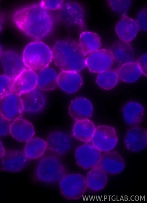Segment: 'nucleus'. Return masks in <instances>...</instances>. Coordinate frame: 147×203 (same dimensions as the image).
I'll use <instances>...</instances> for the list:
<instances>
[{
  "label": "nucleus",
  "instance_id": "obj_17",
  "mask_svg": "<svg viewBox=\"0 0 147 203\" xmlns=\"http://www.w3.org/2000/svg\"><path fill=\"white\" fill-rule=\"evenodd\" d=\"M99 166L106 173L116 174L124 169L125 163L119 153L111 151L102 154Z\"/></svg>",
  "mask_w": 147,
  "mask_h": 203
},
{
  "label": "nucleus",
  "instance_id": "obj_6",
  "mask_svg": "<svg viewBox=\"0 0 147 203\" xmlns=\"http://www.w3.org/2000/svg\"><path fill=\"white\" fill-rule=\"evenodd\" d=\"M87 188L86 178L79 173H70L59 181V189L62 196L69 200L80 198Z\"/></svg>",
  "mask_w": 147,
  "mask_h": 203
},
{
  "label": "nucleus",
  "instance_id": "obj_21",
  "mask_svg": "<svg viewBox=\"0 0 147 203\" xmlns=\"http://www.w3.org/2000/svg\"><path fill=\"white\" fill-rule=\"evenodd\" d=\"M82 83L81 76L77 72L62 71L58 75L57 85L67 93L76 92L81 87Z\"/></svg>",
  "mask_w": 147,
  "mask_h": 203
},
{
  "label": "nucleus",
  "instance_id": "obj_11",
  "mask_svg": "<svg viewBox=\"0 0 147 203\" xmlns=\"http://www.w3.org/2000/svg\"><path fill=\"white\" fill-rule=\"evenodd\" d=\"M23 112L20 95L11 92L0 99V114L9 121L19 118Z\"/></svg>",
  "mask_w": 147,
  "mask_h": 203
},
{
  "label": "nucleus",
  "instance_id": "obj_30",
  "mask_svg": "<svg viewBox=\"0 0 147 203\" xmlns=\"http://www.w3.org/2000/svg\"><path fill=\"white\" fill-rule=\"evenodd\" d=\"M119 78L115 70H109L98 73L96 75L95 81L97 85L104 90H110L118 84Z\"/></svg>",
  "mask_w": 147,
  "mask_h": 203
},
{
  "label": "nucleus",
  "instance_id": "obj_10",
  "mask_svg": "<svg viewBox=\"0 0 147 203\" xmlns=\"http://www.w3.org/2000/svg\"><path fill=\"white\" fill-rule=\"evenodd\" d=\"M114 61L110 49H99L88 54L86 65L91 72L98 73L110 70Z\"/></svg>",
  "mask_w": 147,
  "mask_h": 203
},
{
  "label": "nucleus",
  "instance_id": "obj_13",
  "mask_svg": "<svg viewBox=\"0 0 147 203\" xmlns=\"http://www.w3.org/2000/svg\"><path fill=\"white\" fill-rule=\"evenodd\" d=\"M147 138L146 129L139 126L129 127L124 137V146L131 152L140 151L146 147Z\"/></svg>",
  "mask_w": 147,
  "mask_h": 203
},
{
  "label": "nucleus",
  "instance_id": "obj_23",
  "mask_svg": "<svg viewBox=\"0 0 147 203\" xmlns=\"http://www.w3.org/2000/svg\"><path fill=\"white\" fill-rule=\"evenodd\" d=\"M110 49L114 60L120 64L135 61V51L129 43L117 41Z\"/></svg>",
  "mask_w": 147,
  "mask_h": 203
},
{
  "label": "nucleus",
  "instance_id": "obj_5",
  "mask_svg": "<svg viewBox=\"0 0 147 203\" xmlns=\"http://www.w3.org/2000/svg\"><path fill=\"white\" fill-rule=\"evenodd\" d=\"M65 173V168L61 161L53 157L42 159L38 162L35 171L37 179L47 183L59 181Z\"/></svg>",
  "mask_w": 147,
  "mask_h": 203
},
{
  "label": "nucleus",
  "instance_id": "obj_18",
  "mask_svg": "<svg viewBox=\"0 0 147 203\" xmlns=\"http://www.w3.org/2000/svg\"><path fill=\"white\" fill-rule=\"evenodd\" d=\"M68 111L70 116L74 120L88 119L91 117L93 107L91 102L83 97L73 99L69 105Z\"/></svg>",
  "mask_w": 147,
  "mask_h": 203
},
{
  "label": "nucleus",
  "instance_id": "obj_39",
  "mask_svg": "<svg viewBox=\"0 0 147 203\" xmlns=\"http://www.w3.org/2000/svg\"><path fill=\"white\" fill-rule=\"evenodd\" d=\"M3 52V50H2V47L1 46V44H0V59L1 58V55L2 54V53Z\"/></svg>",
  "mask_w": 147,
  "mask_h": 203
},
{
  "label": "nucleus",
  "instance_id": "obj_37",
  "mask_svg": "<svg viewBox=\"0 0 147 203\" xmlns=\"http://www.w3.org/2000/svg\"><path fill=\"white\" fill-rule=\"evenodd\" d=\"M5 152L4 146L0 140V159L3 156Z\"/></svg>",
  "mask_w": 147,
  "mask_h": 203
},
{
  "label": "nucleus",
  "instance_id": "obj_34",
  "mask_svg": "<svg viewBox=\"0 0 147 203\" xmlns=\"http://www.w3.org/2000/svg\"><path fill=\"white\" fill-rule=\"evenodd\" d=\"M63 0H44L40 3L45 8L48 10L59 9L63 2Z\"/></svg>",
  "mask_w": 147,
  "mask_h": 203
},
{
  "label": "nucleus",
  "instance_id": "obj_25",
  "mask_svg": "<svg viewBox=\"0 0 147 203\" xmlns=\"http://www.w3.org/2000/svg\"><path fill=\"white\" fill-rule=\"evenodd\" d=\"M115 70L119 79L123 82L128 83L136 82L143 74L136 61L120 64Z\"/></svg>",
  "mask_w": 147,
  "mask_h": 203
},
{
  "label": "nucleus",
  "instance_id": "obj_33",
  "mask_svg": "<svg viewBox=\"0 0 147 203\" xmlns=\"http://www.w3.org/2000/svg\"><path fill=\"white\" fill-rule=\"evenodd\" d=\"M147 8H143L138 12L135 20L139 30L142 31H147Z\"/></svg>",
  "mask_w": 147,
  "mask_h": 203
},
{
  "label": "nucleus",
  "instance_id": "obj_24",
  "mask_svg": "<svg viewBox=\"0 0 147 203\" xmlns=\"http://www.w3.org/2000/svg\"><path fill=\"white\" fill-rule=\"evenodd\" d=\"M96 126L88 119L75 121L73 127L72 134L77 140L85 143L91 142Z\"/></svg>",
  "mask_w": 147,
  "mask_h": 203
},
{
  "label": "nucleus",
  "instance_id": "obj_16",
  "mask_svg": "<svg viewBox=\"0 0 147 203\" xmlns=\"http://www.w3.org/2000/svg\"><path fill=\"white\" fill-rule=\"evenodd\" d=\"M37 79L35 71L26 68L13 80V92L20 95L35 88Z\"/></svg>",
  "mask_w": 147,
  "mask_h": 203
},
{
  "label": "nucleus",
  "instance_id": "obj_29",
  "mask_svg": "<svg viewBox=\"0 0 147 203\" xmlns=\"http://www.w3.org/2000/svg\"><path fill=\"white\" fill-rule=\"evenodd\" d=\"M47 147L46 141L40 138H34L27 142L24 153L28 159H36L44 154Z\"/></svg>",
  "mask_w": 147,
  "mask_h": 203
},
{
  "label": "nucleus",
  "instance_id": "obj_7",
  "mask_svg": "<svg viewBox=\"0 0 147 203\" xmlns=\"http://www.w3.org/2000/svg\"><path fill=\"white\" fill-rule=\"evenodd\" d=\"M57 19L61 23L69 26L83 27L84 24V11L78 3L63 1L59 9Z\"/></svg>",
  "mask_w": 147,
  "mask_h": 203
},
{
  "label": "nucleus",
  "instance_id": "obj_2",
  "mask_svg": "<svg viewBox=\"0 0 147 203\" xmlns=\"http://www.w3.org/2000/svg\"><path fill=\"white\" fill-rule=\"evenodd\" d=\"M55 65L62 71L79 72L86 66V55L78 43L62 40L54 44L52 50Z\"/></svg>",
  "mask_w": 147,
  "mask_h": 203
},
{
  "label": "nucleus",
  "instance_id": "obj_32",
  "mask_svg": "<svg viewBox=\"0 0 147 203\" xmlns=\"http://www.w3.org/2000/svg\"><path fill=\"white\" fill-rule=\"evenodd\" d=\"M13 80L5 75H0V99L13 92Z\"/></svg>",
  "mask_w": 147,
  "mask_h": 203
},
{
  "label": "nucleus",
  "instance_id": "obj_22",
  "mask_svg": "<svg viewBox=\"0 0 147 203\" xmlns=\"http://www.w3.org/2000/svg\"><path fill=\"white\" fill-rule=\"evenodd\" d=\"M46 142L49 149L59 155L67 153L70 149L71 145L69 136L61 131H55L51 133L48 136Z\"/></svg>",
  "mask_w": 147,
  "mask_h": 203
},
{
  "label": "nucleus",
  "instance_id": "obj_20",
  "mask_svg": "<svg viewBox=\"0 0 147 203\" xmlns=\"http://www.w3.org/2000/svg\"><path fill=\"white\" fill-rule=\"evenodd\" d=\"M10 133L16 140L21 142H27L34 136L35 130L30 122L20 118L11 123Z\"/></svg>",
  "mask_w": 147,
  "mask_h": 203
},
{
  "label": "nucleus",
  "instance_id": "obj_8",
  "mask_svg": "<svg viewBox=\"0 0 147 203\" xmlns=\"http://www.w3.org/2000/svg\"><path fill=\"white\" fill-rule=\"evenodd\" d=\"M118 137L115 128L107 125L96 127L91 142L101 151H111L117 145Z\"/></svg>",
  "mask_w": 147,
  "mask_h": 203
},
{
  "label": "nucleus",
  "instance_id": "obj_12",
  "mask_svg": "<svg viewBox=\"0 0 147 203\" xmlns=\"http://www.w3.org/2000/svg\"><path fill=\"white\" fill-rule=\"evenodd\" d=\"M0 60L4 75L13 80L26 68L22 57L12 50L3 52Z\"/></svg>",
  "mask_w": 147,
  "mask_h": 203
},
{
  "label": "nucleus",
  "instance_id": "obj_26",
  "mask_svg": "<svg viewBox=\"0 0 147 203\" xmlns=\"http://www.w3.org/2000/svg\"><path fill=\"white\" fill-rule=\"evenodd\" d=\"M86 179L87 187L97 191L105 187L108 177L106 173L98 166L91 169L87 174Z\"/></svg>",
  "mask_w": 147,
  "mask_h": 203
},
{
  "label": "nucleus",
  "instance_id": "obj_28",
  "mask_svg": "<svg viewBox=\"0 0 147 203\" xmlns=\"http://www.w3.org/2000/svg\"><path fill=\"white\" fill-rule=\"evenodd\" d=\"M37 75V87L41 90H52L57 85L58 75L53 69L47 67L40 70Z\"/></svg>",
  "mask_w": 147,
  "mask_h": 203
},
{
  "label": "nucleus",
  "instance_id": "obj_4",
  "mask_svg": "<svg viewBox=\"0 0 147 203\" xmlns=\"http://www.w3.org/2000/svg\"><path fill=\"white\" fill-rule=\"evenodd\" d=\"M146 107L140 99L134 97L127 98L121 103L119 109L123 123L129 127L138 126L146 114Z\"/></svg>",
  "mask_w": 147,
  "mask_h": 203
},
{
  "label": "nucleus",
  "instance_id": "obj_38",
  "mask_svg": "<svg viewBox=\"0 0 147 203\" xmlns=\"http://www.w3.org/2000/svg\"><path fill=\"white\" fill-rule=\"evenodd\" d=\"M3 22V18L2 15L0 14V32L2 30Z\"/></svg>",
  "mask_w": 147,
  "mask_h": 203
},
{
  "label": "nucleus",
  "instance_id": "obj_14",
  "mask_svg": "<svg viewBox=\"0 0 147 203\" xmlns=\"http://www.w3.org/2000/svg\"><path fill=\"white\" fill-rule=\"evenodd\" d=\"M42 91L36 87L20 95L23 105V111L34 113L42 109L46 103V98Z\"/></svg>",
  "mask_w": 147,
  "mask_h": 203
},
{
  "label": "nucleus",
  "instance_id": "obj_1",
  "mask_svg": "<svg viewBox=\"0 0 147 203\" xmlns=\"http://www.w3.org/2000/svg\"><path fill=\"white\" fill-rule=\"evenodd\" d=\"M16 27L27 35L40 39L48 35L53 26L49 11L40 3L25 6L16 10L12 16Z\"/></svg>",
  "mask_w": 147,
  "mask_h": 203
},
{
  "label": "nucleus",
  "instance_id": "obj_9",
  "mask_svg": "<svg viewBox=\"0 0 147 203\" xmlns=\"http://www.w3.org/2000/svg\"><path fill=\"white\" fill-rule=\"evenodd\" d=\"M101 155V151L90 142L79 146L75 152L77 165L84 169H91L98 166Z\"/></svg>",
  "mask_w": 147,
  "mask_h": 203
},
{
  "label": "nucleus",
  "instance_id": "obj_31",
  "mask_svg": "<svg viewBox=\"0 0 147 203\" xmlns=\"http://www.w3.org/2000/svg\"><path fill=\"white\" fill-rule=\"evenodd\" d=\"M109 7L115 13L123 16H126L131 4V0H109Z\"/></svg>",
  "mask_w": 147,
  "mask_h": 203
},
{
  "label": "nucleus",
  "instance_id": "obj_36",
  "mask_svg": "<svg viewBox=\"0 0 147 203\" xmlns=\"http://www.w3.org/2000/svg\"><path fill=\"white\" fill-rule=\"evenodd\" d=\"M138 64L143 74L147 76V54H144L136 61Z\"/></svg>",
  "mask_w": 147,
  "mask_h": 203
},
{
  "label": "nucleus",
  "instance_id": "obj_19",
  "mask_svg": "<svg viewBox=\"0 0 147 203\" xmlns=\"http://www.w3.org/2000/svg\"><path fill=\"white\" fill-rule=\"evenodd\" d=\"M139 28L135 20L126 16H123L115 27V31L121 41L129 43L136 37Z\"/></svg>",
  "mask_w": 147,
  "mask_h": 203
},
{
  "label": "nucleus",
  "instance_id": "obj_3",
  "mask_svg": "<svg viewBox=\"0 0 147 203\" xmlns=\"http://www.w3.org/2000/svg\"><path fill=\"white\" fill-rule=\"evenodd\" d=\"M22 58L27 68L40 70L48 67L53 59L52 50L43 42H31L24 48Z\"/></svg>",
  "mask_w": 147,
  "mask_h": 203
},
{
  "label": "nucleus",
  "instance_id": "obj_15",
  "mask_svg": "<svg viewBox=\"0 0 147 203\" xmlns=\"http://www.w3.org/2000/svg\"><path fill=\"white\" fill-rule=\"evenodd\" d=\"M28 159L24 152L18 151L5 152L1 158V168L2 170L6 172H18L26 166Z\"/></svg>",
  "mask_w": 147,
  "mask_h": 203
},
{
  "label": "nucleus",
  "instance_id": "obj_27",
  "mask_svg": "<svg viewBox=\"0 0 147 203\" xmlns=\"http://www.w3.org/2000/svg\"><path fill=\"white\" fill-rule=\"evenodd\" d=\"M78 44L83 53L86 55L99 49L101 45V41L96 33L86 31L80 34Z\"/></svg>",
  "mask_w": 147,
  "mask_h": 203
},
{
  "label": "nucleus",
  "instance_id": "obj_35",
  "mask_svg": "<svg viewBox=\"0 0 147 203\" xmlns=\"http://www.w3.org/2000/svg\"><path fill=\"white\" fill-rule=\"evenodd\" d=\"M10 125L9 121L0 114V136H4L10 133Z\"/></svg>",
  "mask_w": 147,
  "mask_h": 203
}]
</instances>
